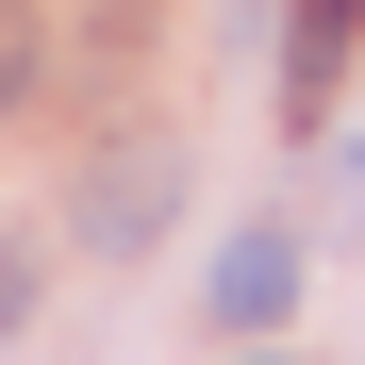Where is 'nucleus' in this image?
<instances>
[{
  "label": "nucleus",
  "mask_w": 365,
  "mask_h": 365,
  "mask_svg": "<svg viewBox=\"0 0 365 365\" xmlns=\"http://www.w3.org/2000/svg\"><path fill=\"white\" fill-rule=\"evenodd\" d=\"M299 316V232H232L216 250V332H282Z\"/></svg>",
  "instance_id": "obj_1"
},
{
  "label": "nucleus",
  "mask_w": 365,
  "mask_h": 365,
  "mask_svg": "<svg viewBox=\"0 0 365 365\" xmlns=\"http://www.w3.org/2000/svg\"><path fill=\"white\" fill-rule=\"evenodd\" d=\"M166 216H182V150H116V166H100V200H83L100 250H150Z\"/></svg>",
  "instance_id": "obj_2"
},
{
  "label": "nucleus",
  "mask_w": 365,
  "mask_h": 365,
  "mask_svg": "<svg viewBox=\"0 0 365 365\" xmlns=\"http://www.w3.org/2000/svg\"><path fill=\"white\" fill-rule=\"evenodd\" d=\"M349 34H365V0H282V100L299 116L349 83Z\"/></svg>",
  "instance_id": "obj_3"
},
{
  "label": "nucleus",
  "mask_w": 365,
  "mask_h": 365,
  "mask_svg": "<svg viewBox=\"0 0 365 365\" xmlns=\"http://www.w3.org/2000/svg\"><path fill=\"white\" fill-rule=\"evenodd\" d=\"M0 100H34V17L0 0Z\"/></svg>",
  "instance_id": "obj_4"
},
{
  "label": "nucleus",
  "mask_w": 365,
  "mask_h": 365,
  "mask_svg": "<svg viewBox=\"0 0 365 365\" xmlns=\"http://www.w3.org/2000/svg\"><path fill=\"white\" fill-rule=\"evenodd\" d=\"M17 316H34V250H0V349H17Z\"/></svg>",
  "instance_id": "obj_5"
}]
</instances>
